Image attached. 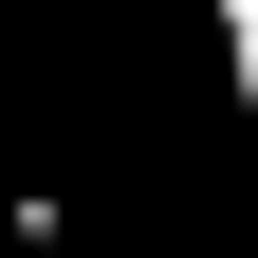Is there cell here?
I'll return each instance as SVG.
<instances>
[{
    "label": "cell",
    "instance_id": "obj_1",
    "mask_svg": "<svg viewBox=\"0 0 258 258\" xmlns=\"http://www.w3.org/2000/svg\"><path fill=\"white\" fill-rule=\"evenodd\" d=\"M203 37H221V92H240V129H258V0H221Z\"/></svg>",
    "mask_w": 258,
    "mask_h": 258
}]
</instances>
